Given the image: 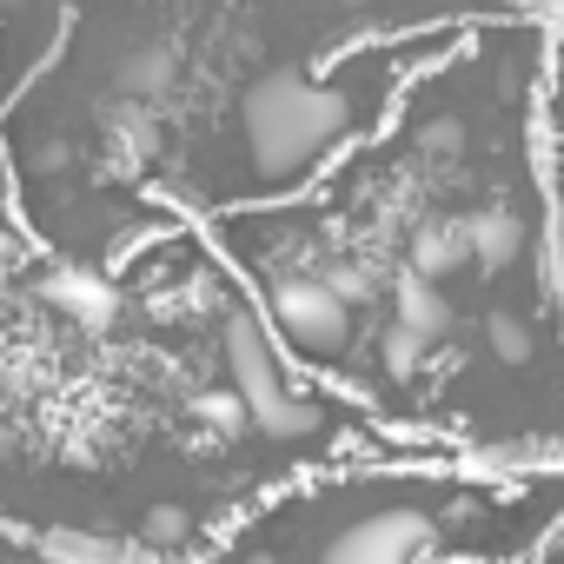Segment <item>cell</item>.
Wrapping results in <instances>:
<instances>
[{
	"label": "cell",
	"mask_w": 564,
	"mask_h": 564,
	"mask_svg": "<svg viewBox=\"0 0 564 564\" xmlns=\"http://www.w3.org/2000/svg\"><path fill=\"white\" fill-rule=\"evenodd\" d=\"M564 531V465L366 452L232 518L199 564H544Z\"/></svg>",
	"instance_id": "cell-3"
},
{
	"label": "cell",
	"mask_w": 564,
	"mask_h": 564,
	"mask_svg": "<svg viewBox=\"0 0 564 564\" xmlns=\"http://www.w3.org/2000/svg\"><path fill=\"white\" fill-rule=\"evenodd\" d=\"M544 67L538 14L471 21L306 193L206 219L286 359L432 458L564 465Z\"/></svg>",
	"instance_id": "cell-1"
},
{
	"label": "cell",
	"mask_w": 564,
	"mask_h": 564,
	"mask_svg": "<svg viewBox=\"0 0 564 564\" xmlns=\"http://www.w3.org/2000/svg\"><path fill=\"white\" fill-rule=\"evenodd\" d=\"M419 452L306 379L206 226L54 259L0 166V531L67 564H199L319 465Z\"/></svg>",
	"instance_id": "cell-2"
},
{
	"label": "cell",
	"mask_w": 564,
	"mask_h": 564,
	"mask_svg": "<svg viewBox=\"0 0 564 564\" xmlns=\"http://www.w3.org/2000/svg\"><path fill=\"white\" fill-rule=\"evenodd\" d=\"M0 564H67V557H54V551L28 544V538H14V531H0Z\"/></svg>",
	"instance_id": "cell-4"
}]
</instances>
